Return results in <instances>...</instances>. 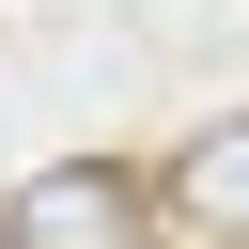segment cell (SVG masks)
I'll return each mask as SVG.
<instances>
[{
	"label": "cell",
	"mask_w": 249,
	"mask_h": 249,
	"mask_svg": "<svg viewBox=\"0 0 249 249\" xmlns=\"http://www.w3.org/2000/svg\"><path fill=\"white\" fill-rule=\"evenodd\" d=\"M187 202H202V218H249V124H218V140L187 156Z\"/></svg>",
	"instance_id": "2"
},
{
	"label": "cell",
	"mask_w": 249,
	"mask_h": 249,
	"mask_svg": "<svg viewBox=\"0 0 249 249\" xmlns=\"http://www.w3.org/2000/svg\"><path fill=\"white\" fill-rule=\"evenodd\" d=\"M0 233H16V249H124V171H93V156H78V171H31Z\"/></svg>",
	"instance_id": "1"
}]
</instances>
